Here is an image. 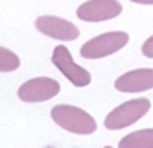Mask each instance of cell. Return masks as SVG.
I'll use <instances>...</instances> for the list:
<instances>
[{"mask_svg":"<svg viewBox=\"0 0 153 148\" xmlns=\"http://www.w3.org/2000/svg\"><path fill=\"white\" fill-rule=\"evenodd\" d=\"M52 120L64 130L71 132V134H80V136H89L93 132H96V121L94 118L85 112L80 107L75 105H68V104H59L55 107H52L50 111Z\"/></svg>","mask_w":153,"mask_h":148,"instance_id":"1","label":"cell"},{"mask_svg":"<svg viewBox=\"0 0 153 148\" xmlns=\"http://www.w3.org/2000/svg\"><path fill=\"white\" fill-rule=\"evenodd\" d=\"M150 107H152V104L148 98L128 100V102L117 105L105 116V129L107 130H121L125 127H130L150 111Z\"/></svg>","mask_w":153,"mask_h":148,"instance_id":"2","label":"cell"},{"mask_svg":"<svg viewBox=\"0 0 153 148\" xmlns=\"http://www.w3.org/2000/svg\"><path fill=\"white\" fill-rule=\"evenodd\" d=\"M128 39H130L128 34L123 31H112V32L94 36L80 46V55L84 59H102V57L112 55L128 43Z\"/></svg>","mask_w":153,"mask_h":148,"instance_id":"3","label":"cell"},{"mask_svg":"<svg viewBox=\"0 0 153 148\" xmlns=\"http://www.w3.org/2000/svg\"><path fill=\"white\" fill-rule=\"evenodd\" d=\"M52 63L76 87H84V86H87L91 82V73L85 68H82V66L76 64L75 61H73V57H71V52L64 45H57L53 48V52H52Z\"/></svg>","mask_w":153,"mask_h":148,"instance_id":"4","label":"cell"},{"mask_svg":"<svg viewBox=\"0 0 153 148\" xmlns=\"http://www.w3.org/2000/svg\"><path fill=\"white\" fill-rule=\"evenodd\" d=\"M61 91V84L55 78L50 77H36L27 82H23L18 87V98L22 102H46L53 96H57Z\"/></svg>","mask_w":153,"mask_h":148,"instance_id":"5","label":"cell"},{"mask_svg":"<svg viewBox=\"0 0 153 148\" xmlns=\"http://www.w3.org/2000/svg\"><path fill=\"white\" fill-rule=\"evenodd\" d=\"M123 11L117 0H87L78 5L76 16L82 22H105L119 16Z\"/></svg>","mask_w":153,"mask_h":148,"instance_id":"6","label":"cell"},{"mask_svg":"<svg viewBox=\"0 0 153 148\" xmlns=\"http://www.w3.org/2000/svg\"><path fill=\"white\" fill-rule=\"evenodd\" d=\"M36 29L41 34L52 37V39H59V41H73L78 37V29L75 25L66 20V18H59V16H38L34 22Z\"/></svg>","mask_w":153,"mask_h":148,"instance_id":"7","label":"cell"},{"mask_svg":"<svg viewBox=\"0 0 153 148\" xmlns=\"http://www.w3.org/2000/svg\"><path fill=\"white\" fill-rule=\"evenodd\" d=\"M114 87L121 93H143L153 87V68H137L119 75Z\"/></svg>","mask_w":153,"mask_h":148,"instance_id":"8","label":"cell"},{"mask_svg":"<svg viewBox=\"0 0 153 148\" xmlns=\"http://www.w3.org/2000/svg\"><path fill=\"white\" fill-rule=\"evenodd\" d=\"M117 148H153V129H143L126 134Z\"/></svg>","mask_w":153,"mask_h":148,"instance_id":"9","label":"cell"},{"mask_svg":"<svg viewBox=\"0 0 153 148\" xmlns=\"http://www.w3.org/2000/svg\"><path fill=\"white\" fill-rule=\"evenodd\" d=\"M18 66H20V57L7 46H2L0 48V72L2 73L14 72Z\"/></svg>","mask_w":153,"mask_h":148,"instance_id":"10","label":"cell"},{"mask_svg":"<svg viewBox=\"0 0 153 148\" xmlns=\"http://www.w3.org/2000/svg\"><path fill=\"white\" fill-rule=\"evenodd\" d=\"M141 52L146 55V57H150V59H153V34L144 43H143V46H141Z\"/></svg>","mask_w":153,"mask_h":148,"instance_id":"11","label":"cell"},{"mask_svg":"<svg viewBox=\"0 0 153 148\" xmlns=\"http://www.w3.org/2000/svg\"><path fill=\"white\" fill-rule=\"evenodd\" d=\"M130 2H135V4H144V5H153V0H130Z\"/></svg>","mask_w":153,"mask_h":148,"instance_id":"12","label":"cell"},{"mask_svg":"<svg viewBox=\"0 0 153 148\" xmlns=\"http://www.w3.org/2000/svg\"><path fill=\"white\" fill-rule=\"evenodd\" d=\"M103 148H112V147H103Z\"/></svg>","mask_w":153,"mask_h":148,"instance_id":"13","label":"cell"}]
</instances>
